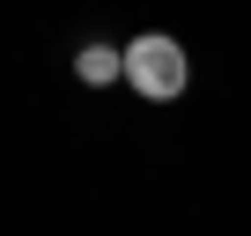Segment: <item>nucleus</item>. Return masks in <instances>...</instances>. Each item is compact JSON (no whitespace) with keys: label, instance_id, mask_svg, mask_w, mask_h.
Masks as SVG:
<instances>
[{"label":"nucleus","instance_id":"1","mask_svg":"<svg viewBox=\"0 0 251 236\" xmlns=\"http://www.w3.org/2000/svg\"><path fill=\"white\" fill-rule=\"evenodd\" d=\"M185 74H192V67H185V45H177V37H155V30H148V37L126 45V81H133L148 103L185 96Z\"/></svg>","mask_w":251,"mask_h":236},{"label":"nucleus","instance_id":"2","mask_svg":"<svg viewBox=\"0 0 251 236\" xmlns=\"http://www.w3.org/2000/svg\"><path fill=\"white\" fill-rule=\"evenodd\" d=\"M74 74H81L89 89H103V81H118V74H126V52H111V45H89V52L74 59Z\"/></svg>","mask_w":251,"mask_h":236}]
</instances>
